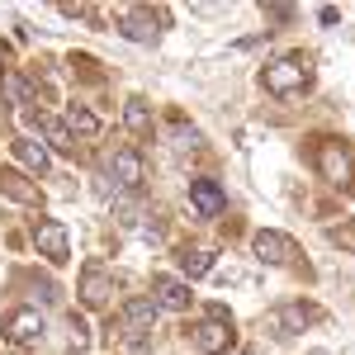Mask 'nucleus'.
Listing matches in <instances>:
<instances>
[{"mask_svg":"<svg viewBox=\"0 0 355 355\" xmlns=\"http://www.w3.org/2000/svg\"><path fill=\"white\" fill-rule=\"evenodd\" d=\"M152 303L166 308V313H185L190 308V284L175 279V275H157L152 279Z\"/></svg>","mask_w":355,"mask_h":355,"instance_id":"6","label":"nucleus"},{"mask_svg":"<svg viewBox=\"0 0 355 355\" xmlns=\"http://www.w3.org/2000/svg\"><path fill=\"white\" fill-rule=\"evenodd\" d=\"M157 313H162V308H157L152 299H128V303H123V327H147V331H152Z\"/></svg>","mask_w":355,"mask_h":355,"instance_id":"15","label":"nucleus"},{"mask_svg":"<svg viewBox=\"0 0 355 355\" xmlns=\"http://www.w3.org/2000/svg\"><path fill=\"white\" fill-rule=\"evenodd\" d=\"M33 246H38V256H48L53 266H62V261L71 256V237H67V227L57 218L33 223Z\"/></svg>","mask_w":355,"mask_h":355,"instance_id":"3","label":"nucleus"},{"mask_svg":"<svg viewBox=\"0 0 355 355\" xmlns=\"http://www.w3.org/2000/svg\"><path fill=\"white\" fill-rule=\"evenodd\" d=\"M251 246H256V256H261L266 266H289V261H294V237H284V232H275V227H261V232L251 237Z\"/></svg>","mask_w":355,"mask_h":355,"instance_id":"4","label":"nucleus"},{"mask_svg":"<svg viewBox=\"0 0 355 355\" xmlns=\"http://www.w3.org/2000/svg\"><path fill=\"white\" fill-rule=\"evenodd\" d=\"M0 194H10L15 204H38V185H28L19 171H0Z\"/></svg>","mask_w":355,"mask_h":355,"instance_id":"14","label":"nucleus"},{"mask_svg":"<svg viewBox=\"0 0 355 355\" xmlns=\"http://www.w3.org/2000/svg\"><path fill=\"white\" fill-rule=\"evenodd\" d=\"M67 128L81 133V137H100V114H90L85 105H71L67 110Z\"/></svg>","mask_w":355,"mask_h":355,"instance_id":"16","label":"nucleus"},{"mask_svg":"<svg viewBox=\"0 0 355 355\" xmlns=\"http://www.w3.org/2000/svg\"><path fill=\"white\" fill-rule=\"evenodd\" d=\"M15 157H19V166H24V171H33V175H43V171L53 166L48 142H38V137H15Z\"/></svg>","mask_w":355,"mask_h":355,"instance_id":"11","label":"nucleus"},{"mask_svg":"<svg viewBox=\"0 0 355 355\" xmlns=\"http://www.w3.org/2000/svg\"><path fill=\"white\" fill-rule=\"evenodd\" d=\"M261 85L270 90V95H294L308 85V62L303 57H275L270 67L261 71Z\"/></svg>","mask_w":355,"mask_h":355,"instance_id":"1","label":"nucleus"},{"mask_svg":"<svg viewBox=\"0 0 355 355\" xmlns=\"http://www.w3.org/2000/svg\"><path fill=\"white\" fill-rule=\"evenodd\" d=\"M266 322H270L275 336H294V331H303L308 322H313V308H308V303H279Z\"/></svg>","mask_w":355,"mask_h":355,"instance_id":"10","label":"nucleus"},{"mask_svg":"<svg viewBox=\"0 0 355 355\" xmlns=\"http://www.w3.org/2000/svg\"><path fill=\"white\" fill-rule=\"evenodd\" d=\"M5 90H10V100H15V105H28V100H33V90H28L19 76H5Z\"/></svg>","mask_w":355,"mask_h":355,"instance_id":"21","label":"nucleus"},{"mask_svg":"<svg viewBox=\"0 0 355 355\" xmlns=\"http://www.w3.org/2000/svg\"><path fill=\"white\" fill-rule=\"evenodd\" d=\"M0 331H5L10 346H33V341L43 336V318H38V308H10L5 322H0Z\"/></svg>","mask_w":355,"mask_h":355,"instance_id":"2","label":"nucleus"},{"mask_svg":"<svg viewBox=\"0 0 355 355\" xmlns=\"http://www.w3.org/2000/svg\"><path fill=\"white\" fill-rule=\"evenodd\" d=\"M123 38H133V43H152V38H157V19H152V10H142V5L123 10Z\"/></svg>","mask_w":355,"mask_h":355,"instance_id":"13","label":"nucleus"},{"mask_svg":"<svg viewBox=\"0 0 355 355\" xmlns=\"http://www.w3.org/2000/svg\"><path fill=\"white\" fill-rule=\"evenodd\" d=\"M110 294H114V284H110V275H105V266L90 261V266L81 270V303L85 308H105Z\"/></svg>","mask_w":355,"mask_h":355,"instance_id":"8","label":"nucleus"},{"mask_svg":"<svg viewBox=\"0 0 355 355\" xmlns=\"http://www.w3.org/2000/svg\"><path fill=\"white\" fill-rule=\"evenodd\" d=\"M110 175H114V185H119V190H137V185H142V175H147V162L137 157L133 147H119V152L110 157Z\"/></svg>","mask_w":355,"mask_h":355,"instance_id":"5","label":"nucleus"},{"mask_svg":"<svg viewBox=\"0 0 355 355\" xmlns=\"http://www.w3.org/2000/svg\"><path fill=\"white\" fill-rule=\"evenodd\" d=\"M190 204L204 214V218H218L223 214V190H218V180H190Z\"/></svg>","mask_w":355,"mask_h":355,"instance_id":"12","label":"nucleus"},{"mask_svg":"<svg viewBox=\"0 0 355 355\" xmlns=\"http://www.w3.org/2000/svg\"><path fill=\"white\" fill-rule=\"evenodd\" d=\"M180 266H185V279H199V275L214 270V251H185Z\"/></svg>","mask_w":355,"mask_h":355,"instance_id":"20","label":"nucleus"},{"mask_svg":"<svg viewBox=\"0 0 355 355\" xmlns=\"http://www.w3.org/2000/svg\"><path fill=\"white\" fill-rule=\"evenodd\" d=\"M327 237H331L336 246H351V251H355V223H346V227H331Z\"/></svg>","mask_w":355,"mask_h":355,"instance_id":"22","label":"nucleus"},{"mask_svg":"<svg viewBox=\"0 0 355 355\" xmlns=\"http://www.w3.org/2000/svg\"><path fill=\"white\" fill-rule=\"evenodd\" d=\"M123 123H128L133 133H147V128H152V110H147V100H128V105H123Z\"/></svg>","mask_w":355,"mask_h":355,"instance_id":"18","label":"nucleus"},{"mask_svg":"<svg viewBox=\"0 0 355 355\" xmlns=\"http://www.w3.org/2000/svg\"><path fill=\"white\" fill-rule=\"evenodd\" d=\"M318 171H322V180H331V185H346V180H351V157H346V147H341V142H318Z\"/></svg>","mask_w":355,"mask_h":355,"instance_id":"7","label":"nucleus"},{"mask_svg":"<svg viewBox=\"0 0 355 355\" xmlns=\"http://www.w3.org/2000/svg\"><path fill=\"white\" fill-rule=\"evenodd\" d=\"M194 346H199L204 355L232 351V322H223V318H209V322H199V327H194Z\"/></svg>","mask_w":355,"mask_h":355,"instance_id":"9","label":"nucleus"},{"mask_svg":"<svg viewBox=\"0 0 355 355\" xmlns=\"http://www.w3.org/2000/svg\"><path fill=\"white\" fill-rule=\"evenodd\" d=\"M119 341H123V355H147L152 351V331L147 327H123Z\"/></svg>","mask_w":355,"mask_h":355,"instance_id":"19","label":"nucleus"},{"mask_svg":"<svg viewBox=\"0 0 355 355\" xmlns=\"http://www.w3.org/2000/svg\"><path fill=\"white\" fill-rule=\"evenodd\" d=\"M43 137H48V147H57V152H71L76 142H71V128L62 123V119H43Z\"/></svg>","mask_w":355,"mask_h":355,"instance_id":"17","label":"nucleus"}]
</instances>
